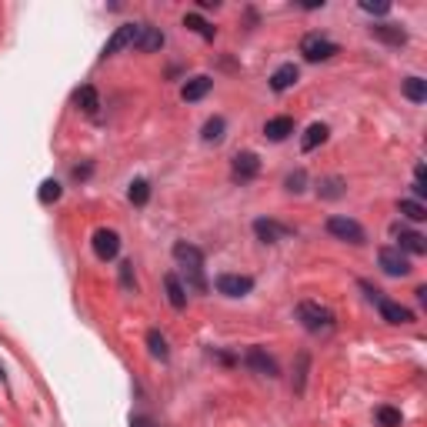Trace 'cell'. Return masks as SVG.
<instances>
[{
  "mask_svg": "<svg viewBox=\"0 0 427 427\" xmlns=\"http://www.w3.org/2000/svg\"><path fill=\"white\" fill-rule=\"evenodd\" d=\"M301 54H304L307 64H320V60H330L337 54V44L330 37H324V33H307L301 40Z\"/></svg>",
  "mask_w": 427,
  "mask_h": 427,
  "instance_id": "5b68a950",
  "label": "cell"
},
{
  "mask_svg": "<svg viewBox=\"0 0 427 427\" xmlns=\"http://www.w3.org/2000/svg\"><path fill=\"white\" fill-rule=\"evenodd\" d=\"M244 364L251 367L254 374H264V377H277V361L271 354L264 351V347H251V351L244 354Z\"/></svg>",
  "mask_w": 427,
  "mask_h": 427,
  "instance_id": "8fae6325",
  "label": "cell"
},
{
  "mask_svg": "<svg viewBox=\"0 0 427 427\" xmlns=\"http://www.w3.org/2000/svg\"><path fill=\"white\" fill-rule=\"evenodd\" d=\"M397 251H404V254H427V237L424 234H417V230H397Z\"/></svg>",
  "mask_w": 427,
  "mask_h": 427,
  "instance_id": "2e32d148",
  "label": "cell"
},
{
  "mask_svg": "<svg viewBox=\"0 0 427 427\" xmlns=\"http://www.w3.org/2000/svg\"><path fill=\"white\" fill-rule=\"evenodd\" d=\"M131 427H153L151 417H131Z\"/></svg>",
  "mask_w": 427,
  "mask_h": 427,
  "instance_id": "836d02e7",
  "label": "cell"
},
{
  "mask_svg": "<svg viewBox=\"0 0 427 427\" xmlns=\"http://www.w3.org/2000/svg\"><path fill=\"white\" fill-rule=\"evenodd\" d=\"M147 347H151V357H157V361H167L171 357V351H167V340L161 330H147Z\"/></svg>",
  "mask_w": 427,
  "mask_h": 427,
  "instance_id": "d4e9b609",
  "label": "cell"
},
{
  "mask_svg": "<svg viewBox=\"0 0 427 427\" xmlns=\"http://www.w3.org/2000/svg\"><path fill=\"white\" fill-rule=\"evenodd\" d=\"M164 287H167V301H171V307L174 310H184L187 307V287L180 284V277L171 271V274H164Z\"/></svg>",
  "mask_w": 427,
  "mask_h": 427,
  "instance_id": "ac0fdd59",
  "label": "cell"
},
{
  "mask_svg": "<svg viewBox=\"0 0 427 427\" xmlns=\"http://www.w3.org/2000/svg\"><path fill=\"white\" fill-rule=\"evenodd\" d=\"M254 234H257L264 244H281L291 237V227H284V224H277V220H271V217H257L254 220Z\"/></svg>",
  "mask_w": 427,
  "mask_h": 427,
  "instance_id": "30bf717a",
  "label": "cell"
},
{
  "mask_svg": "<svg viewBox=\"0 0 427 427\" xmlns=\"http://www.w3.org/2000/svg\"><path fill=\"white\" fill-rule=\"evenodd\" d=\"M297 320L310 334H330L334 330V314H330L328 307H320L318 301H301L297 304Z\"/></svg>",
  "mask_w": 427,
  "mask_h": 427,
  "instance_id": "7a4b0ae2",
  "label": "cell"
},
{
  "mask_svg": "<svg viewBox=\"0 0 427 427\" xmlns=\"http://www.w3.org/2000/svg\"><path fill=\"white\" fill-rule=\"evenodd\" d=\"M297 77H301V70H297L294 64H281L274 74H271V90H277V94H281V90H291L297 84Z\"/></svg>",
  "mask_w": 427,
  "mask_h": 427,
  "instance_id": "d6986e66",
  "label": "cell"
},
{
  "mask_svg": "<svg viewBox=\"0 0 427 427\" xmlns=\"http://www.w3.org/2000/svg\"><path fill=\"white\" fill-rule=\"evenodd\" d=\"M291 134H294V121H291V117H271V121L264 124V137L274 144L287 141Z\"/></svg>",
  "mask_w": 427,
  "mask_h": 427,
  "instance_id": "e0dca14e",
  "label": "cell"
},
{
  "mask_svg": "<svg viewBox=\"0 0 427 427\" xmlns=\"http://www.w3.org/2000/svg\"><path fill=\"white\" fill-rule=\"evenodd\" d=\"M174 261L177 267H180V274L184 277L187 291H194V294H207V277H204V254H200V247H194V244H174Z\"/></svg>",
  "mask_w": 427,
  "mask_h": 427,
  "instance_id": "6da1fadb",
  "label": "cell"
},
{
  "mask_svg": "<svg viewBox=\"0 0 427 427\" xmlns=\"http://www.w3.org/2000/svg\"><path fill=\"white\" fill-rule=\"evenodd\" d=\"M328 141V124H310L304 131V137H301V151L304 153H310L318 144H324Z\"/></svg>",
  "mask_w": 427,
  "mask_h": 427,
  "instance_id": "44dd1931",
  "label": "cell"
},
{
  "mask_svg": "<svg viewBox=\"0 0 427 427\" xmlns=\"http://www.w3.org/2000/svg\"><path fill=\"white\" fill-rule=\"evenodd\" d=\"M94 254H97L100 261H114L117 254H121V237H117V230H107V227H100L94 230Z\"/></svg>",
  "mask_w": 427,
  "mask_h": 427,
  "instance_id": "ba28073f",
  "label": "cell"
},
{
  "mask_svg": "<svg viewBox=\"0 0 427 427\" xmlns=\"http://www.w3.org/2000/svg\"><path fill=\"white\" fill-rule=\"evenodd\" d=\"M344 190H347V184H344L340 177H320L318 194L324 200H340V198H344Z\"/></svg>",
  "mask_w": 427,
  "mask_h": 427,
  "instance_id": "7402d4cb",
  "label": "cell"
},
{
  "mask_svg": "<svg viewBox=\"0 0 427 427\" xmlns=\"http://www.w3.org/2000/svg\"><path fill=\"white\" fill-rule=\"evenodd\" d=\"M230 171H234V180H254V177L261 174V157H257L254 151L234 153V164H230Z\"/></svg>",
  "mask_w": 427,
  "mask_h": 427,
  "instance_id": "9c48e42d",
  "label": "cell"
},
{
  "mask_svg": "<svg viewBox=\"0 0 427 427\" xmlns=\"http://www.w3.org/2000/svg\"><path fill=\"white\" fill-rule=\"evenodd\" d=\"M210 87H214V77H207V74H198V77H190L184 87H180V97L187 100V104H194V100H200V97H207L210 94Z\"/></svg>",
  "mask_w": 427,
  "mask_h": 427,
  "instance_id": "5bb4252c",
  "label": "cell"
},
{
  "mask_svg": "<svg viewBox=\"0 0 427 427\" xmlns=\"http://www.w3.org/2000/svg\"><path fill=\"white\" fill-rule=\"evenodd\" d=\"M147 200H151V184H147V180H134L131 184V204L144 207Z\"/></svg>",
  "mask_w": 427,
  "mask_h": 427,
  "instance_id": "83f0119b",
  "label": "cell"
},
{
  "mask_svg": "<svg viewBox=\"0 0 427 427\" xmlns=\"http://www.w3.org/2000/svg\"><path fill=\"white\" fill-rule=\"evenodd\" d=\"M371 37H377V40H384V44H391V47H404L407 44V31L404 27H397V23H374Z\"/></svg>",
  "mask_w": 427,
  "mask_h": 427,
  "instance_id": "9a60e30c",
  "label": "cell"
},
{
  "mask_svg": "<svg viewBox=\"0 0 427 427\" xmlns=\"http://www.w3.org/2000/svg\"><path fill=\"white\" fill-rule=\"evenodd\" d=\"M214 287H217V294L224 297H244L254 291V277L247 274H220L217 281H214Z\"/></svg>",
  "mask_w": 427,
  "mask_h": 427,
  "instance_id": "52a82bcc",
  "label": "cell"
},
{
  "mask_svg": "<svg viewBox=\"0 0 427 427\" xmlns=\"http://www.w3.org/2000/svg\"><path fill=\"white\" fill-rule=\"evenodd\" d=\"M361 287L367 291V297H371L374 304H377V310H381V318L387 320V324H411V320H414V314H411L404 304H397V301H387V297H384L377 287L367 284V281H361Z\"/></svg>",
  "mask_w": 427,
  "mask_h": 427,
  "instance_id": "3957f363",
  "label": "cell"
},
{
  "mask_svg": "<svg viewBox=\"0 0 427 427\" xmlns=\"http://www.w3.org/2000/svg\"><path fill=\"white\" fill-rule=\"evenodd\" d=\"M397 210H401V217L414 220V224H421V220L427 217V207L421 204V200H401V204H397Z\"/></svg>",
  "mask_w": 427,
  "mask_h": 427,
  "instance_id": "484cf974",
  "label": "cell"
},
{
  "mask_svg": "<svg viewBox=\"0 0 427 427\" xmlns=\"http://www.w3.org/2000/svg\"><path fill=\"white\" fill-rule=\"evenodd\" d=\"M137 31H141V23H124V27H117V31H114V37L107 40V47H104V57L117 54V50H124V47H134V40H137Z\"/></svg>",
  "mask_w": 427,
  "mask_h": 427,
  "instance_id": "7c38bea8",
  "label": "cell"
},
{
  "mask_svg": "<svg viewBox=\"0 0 427 427\" xmlns=\"http://www.w3.org/2000/svg\"><path fill=\"white\" fill-rule=\"evenodd\" d=\"M328 234L330 237H337V241H344V244H364L367 241V230H364L354 217H344V214L328 217Z\"/></svg>",
  "mask_w": 427,
  "mask_h": 427,
  "instance_id": "277c9868",
  "label": "cell"
},
{
  "mask_svg": "<svg viewBox=\"0 0 427 427\" xmlns=\"http://www.w3.org/2000/svg\"><path fill=\"white\" fill-rule=\"evenodd\" d=\"M401 90H404V97L411 104H424L427 100V80L424 77H404L401 80Z\"/></svg>",
  "mask_w": 427,
  "mask_h": 427,
  "instance_id": "ffe728a7",
  "label": "cell"
},
{
  "mask_svg": "<svg viewBox=\"0 0 427 427\" xmlns=\"http://www.w3.org/2000/svg\"><path fill=\"white\" fill-rule=\"evenodd\" d=\"M401 411H394V407H377V424L381 427H401Z\"/></svg>",
  "mask_w": 427,
  "mask_h": 427,
  "instance_id": "f1b7e54d",
  "label": "cell"
},
{
  "mask_svg": "<svg viewBox=\"0 0 427 427\" xmlns=\"http://www.w3.org/2000/svg\"><path fill=\"white\" fill-rule=\"evenodd\" d=\"M224 127H227V124H224V117H210V121L204 124V131H200V137H204L207 144H217L220 137H224Z\"/></svg>",
  "mask_w": 427,
  "mask_h": 427,
  "instance_id": "4316f807",
  "label": "cell"
},
{
  "mask_svg": "<svg viewBox=\"0 0 427 427\" xmlns=\"http://www.w3.org/2000/svg\"><path fill=\"white\" fill-rule=\"evenodd\" d=\"M377 264H381V271L387 277H407L411 274V261H407V254L397 251V247H381V251H377Z\"/></svg>",
  "mask_w": 427,
  "mask_h": 427,
  "instance_id": "8992f818",
  "label": "cell"
},
{
  "mask_svg": "<svg viewBox=\"0 0 427 427\" xmlns=\"http://www.w3.org/2000/svg\"><path fill=\"white\" fill-rule=\"evenodd\" d=\"M77 104H80V110H84V114H97V107H100L97 90L90 87V84H84V87L77 90Z\"/></svg>",
  "mask_w": 427,
  "mask_h": 427,
  "instance_id": "cb8c5ba5",
  "label": "cell"
},
{
  "mask_svg": "<svg viewBox=\"0 0 427 427\" xmlns=\"http://www.w3.org/2000/svg\"><path fill=\"white\" fill-rule=\"evenodd\" d=\"M284 187L291 190V194H301V190L307 187V174H304V171H294V174H287Z\"/></svg>",
  "mask_w": 427,
  "mask_h": 427,
  "instance_id": "4dcf8cb0",
  "label": "cell"
},
{
  "mask_svg": "<svg viewBox=\"0 0 427 427\" xmlns=\"http://www.w3.org/2000/svg\"><path fill=\"white\" fill-rule=\"evenodd\" d=\"M134 47H137L141 54H153V50H161V47H164V31H161V27H147V23H141Z\"/></svg>",
  "mask_w": 427,
  "mask_h": 427,
  "instance_id": "4fadbf2b",
  "label": "cell"
},
{
  "mask_svg": "<svg viewBox=\"0 0 427 427\" xmlns=\"http://www.w3.org/2000/svg\"><path fill=\"white\" fill-rule=\"evenodd\" d=\"M184 27H187V31H194L198 37H204V40H214V33H217L207 21H204V17H200V13H187V17H184Z\"/></svg>",
  "mask_w": 427,
  "mask_h": 427,
  "instance_id": "603a6c76",
  "label": "cell"
},
{
  "mask_svg": "<svg viewBox=\"0 0 427 427\" xmlns=\"http://www.w3.org/2000/svg\"><path fill=\"white\" fill-rule=\"evenodd\" d=\"M361 11H364V13H377V17H384V13L391 11V4H384V0H381V4H371V0H361Z\"/></svg>",
  "mask_w": 427,
  "mask_h": 427,
  "instance_id": "d6a6232c",
  "label": "cell"
},
{
  "mask_svg": "<svg viewBox=\"0 0 427 427\" xmlns=\"http://www.w3.org/2000/svg\"><path fill=\"white\" fill-rule=\"evenodd\" d=\"M37 198H40V204H54V200L60 198V184H57V180H44Z\"/></svg>",
  "mask_w": 427,
  "mask_h": 427,
  "instance_id": "f546056e",
  "label": "cell"
},
{
  "mask_svg": "<svg viewBox=\"0 0 427 427\" xmlns=\"http://www.w3.org/2000/svg\"><path fill=\"white\" fill-rule=\"evenodd\" d=\"M121 287L127 291V294H134V287H137V281H134V264L131 261L121 264Z\"/></svg>",
  "mask_w": 427,
  "mask_h": 427,
  "instance_id": "1f68e13d",
  "label": "cell"
}]
</instances>
